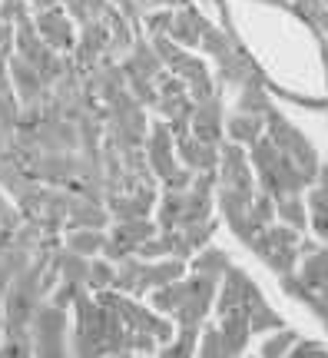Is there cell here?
<instances>
[{
  "instance_id": "obj_39",
  "label": "cell",
  "mask_w": 328,
  "mask_h": 358,
  "mask_svg": "<svg viewBox=\"0 0 328 358\" xmlns=\"http://www.w3.org/2000/svg\"><path fill=\"white\" fill-rule=\"evenodd\" d=\"M249 216H252V222L259 226V229L272 226V222H276V199H272L269 192H259V196L252 199V209H249Z\"/></svg>"
},
{
  "instance_id": "obj_25",
  "label": "cell",
  "mask_w": 328,
  "mask_h": 358,
  "mask_svg": "<svg viewBox=\"0 0 328 358\" xmlns=\"http://www.w3.org/2000/svg\"><path fill=\"white\" fill-rule=\"evenodd\" d=\"M226 136L229 143H239V146H252L255 140L265 136V120L252 113H232L226 120Z\"/></svg>"
},
{
  "instance_id": "obj_9",
  "label": "cell",
  "mask_w": 328,
  "mask_h": 358,
  "mask_svg": "<svg viewBox=\"0 0 328 358\" xmlns=\"http://www.w3.org/2000/svg\"><path fill=\"white\" fill-rule=\"evenodd\" d=\"M30 335H34V358H73V352L66 348V312L64 308L43 302L34 312Z\"/></svg>"
},
{
  "instance_id": "obj_12",
  "label": "cell",
  "mask_w": 328,
  "mask_h": 358,
  "mask_svg": "<svg viewBox=\"0 0 328 358\" xmlns=\"http://www.w3.org/2000/svg\"><path fill=\"white\" fill-rule=\"evenodd\" d=\"M37 34L43 37V43L57 53H73L76 50V30H73V17L64 7H50V10L37 13Z\"/></svg>"
},
{
  "instance_id": "obj_16",
  "label": "cell",
  "mask_w": 328,
  "mask_h": 358,
  "mask_svg": "<svg viewBox=\"0 0 328 358\" xmlns=\"http://www.w3.org/2000/svg\"><path fill=\"white\" fill-rule=\"evenodd\" d=\"M219 186L232 189H252V173H249V153L239 143H226L219 150Z\"/></svg>"
},
{
  "instance_id": "obj_44",
  "label": "cell",
  "mask_w": 328,
  "mask_h": 358,
  "mask_svg": "<svg viewBox=\"0 0 328 358\" xmlns=\"http://www.w3.org/2000/svg\"><path fill=\"white\" fill-rule=\"evenodd\" d=\"M305 306L315 312V319H325V315H328V285L322 289V292H312V299H308Z\"/></svg>"
},
{
  "instance_id": "obj_36",
  "label": "cell",
  "mask_w": 328,
  "mask_h": 358,
  "mask_svg": "<svg viewBox=\"0 0 328 358\" xmlns=\"http://www.w3.org/2000/svg\"><path fill=\"white\" fill-rule=\"evenodd\" d=\"M196 342H199V332H176L173 342L156 358H196Z\"/></svg>"
},
{
  "instance_id": "obj_32",
  "label": "cell",
  "mask_w": 328,
  "mask_h": 358,
  "mask_svg": "<svg viewBox=\"0 0 328 358\" xmlns=\"http://www.w3.org/2000/svg\"><path fill=\"white\" fill-rule=\"evenodd\" d=\"M305 203H308V222H312V229H315V236L328 245V196L312 186Z\"/></svg>"
},
{
  "instance_id": "obj_43",
  "label": "cell",
  "mask_w": 328,
  "mask_h": 358,
  "mask_svg": "<svg viewBox=\"0 0 328 358\" xmlns=\"http://www.w3.org/2000/svg\"><path fill=\"white\" fill-rule=\"evenodd\" d=\"M143 17L152 10H173V7H190V0H136Z\"/></svg>"
},
{
  "instance_id": "obj_4",
  "label": "cell",
  "mask_w": 328,
  "mask_h": 358,
  "mask_svg": "<svg viewBox=\"0 0 328 358\" xmlns=\"http://www.w3.org/2000/svg\"><path fill=\"white\" fill-rule=\"evenodd\" d=\"M186 272V262L176 256L169 259H139V256H127L120 266H116V292L123 295H143L152 292V289H163L169 282L183 279Z\"/></svg>"
},
{
  "instance_id": "obj_27",
  "label": "cell",
  "mask_w": 328,
  "mask_h": 358,
  "mask_svg": "<svg viewBox=\"0 0 328 358\" xmlns=\"http://www.w3.org/2000/svg\"><path fill=\"white\" fill-rule=\"evenodd\" d=\"M229 268H232V259H229V252L219 249V245H206V249H199L196 259H192V272L213 275V279H219V282H222V275H226Z\"/></svg>"
},
{
  "instance_id": "obj_18",
  "label": "cell",
  "mask_w": 328,
  "mask_h": 358,
  "mask_svg": "<svg viewBox=\"0 0 328 358\" xmlns=\"http://www.w3.org/2000/svg\"><path fill=\"white\" fill-rule=\"evenodd\" d=\"M222 100L219 96H209V100L196 103V113H192V136L209 146H219L222 143Z\"/></svg>"
},
{
  "instance_id": "obj_40",
  "label": "cell",
  "mask_w": 328,
  "mask_h": 358,
  "mask_svg": "<svg viewBox=\"0 0 328 358\" xmlns=\"http://www.w3.org/2000/svg\"><path fill=\"white\" fill-rule=\"evenodd\" d=\"M30 20V3L27 0H0V24H24Z\"/></svg>"
},
{
  "instance_id": "obj_23",
  "label": "cell",
  "mask_w": 328,
  "mask_h": 358,
  "mask_svg": "<svg viewBox=\"0 0 328 358\" xmlns=\"http://www.w3.org/2000/svg\"><path fill=\"white\" fill-rule=\"evenodd\" d=\"M302 268L295 272L299 279H302V285L308 289V292H322L328 285V245H312V252H302Z\"/></svg>"
},
{
  "instance_id": "obj_10",
  "label": "cell",
  "mask_w": 328,
  "mask_h": 358,
  "mask_svg": "<svg viewBox=\"0 0 328 358\" xmlns=\"http://www.w3.org/2000/svg\"><path fill=\"white\" fill-rule=\"evenodd\" d=\"M259 306H265L262 289L255 285V279L245 272V268L232 266L226 275H222V285H219V295H215V312H219V315H226V312L242 308V312H249V315H252Z\"/></svg>"
},
{
  "instance_id": "obj_15",
  "label": "cell",
  "mask_w": 328,
  "mask_h": 358,
  "mask_svg": "<svg viewBox=\"0 0 328 358\" xmlns=\"http://www.w3.org/2000/svg\"><path fill=\"white\" fill-rule=\"evenodd\" d=\"M7 70H10L13 93H17V100L24 103V106H34V103L40 106V103H43V96L50 93V87H43L37 66H30L20 53H13L10 60H7Z\"/></svg>"
},
{
  "instance_id": "obj_26",
  "label": "cell",
  "mask_w": 328,
  "mask_h": 358,
  "mask_svg": "<svg viewBox=\"0 0 328 358\" xmlns=\"http://www.w3.org/2000/svg\"><path fill=\"white\" fill-rule=\"evenodd\" d=\"M276 103L269 96V80H249V83H242V93H239V113H252V116H262L272 110Z\"/></svg>"
},
{
  "instance_id": "obj_8",
  "label": "cell",
  "mask_w": 328,
  "mask_h": 358,
  "mask_svg": "<svg viewBox=\"0 0 328 358\" xmlns=\"http://www.w3.org/2000/svg\"><path fill=\"white\" fill-rule=\"evenodd\" d=\"M97 299H100L106 308H113L116 315L123 319V325H127L129 332L152 335L156 342H173V325H169L159 312H150V308H143L139 302H133L129 295L113 292V289H103V292H97Z\"/></svg>"
},
{
  "instance_id": "obj_6",
  "label": "cell",
  "mask_w": 328,
  "mask_h": 358,
  "mask_svg": "<svg viewBox=\"0 0 328 358\" xmlns=\"http://www.w3.org/2000/svg\"><path fill=\"white\" fill-rule=\"evenodd\" d=\"M265 136L276 143L282 153L289 156L295 166L305 173V179L315 186V176H318V166H322V159H318V153H315V146L305 140V133L295 123H289L285 116L278 113L276 106L265 113Z\"/></svg>"
},
{
  "instance_id": "obj_31",
  "label": "cell",
  "mask_w": 328,
  "mask_h": 358,
  "mask_svg": "<svg viewBox=\"0 0 328 358\" xmlns=\"http://www.w3.org/2000/svg\"><path fill=\"white\" fill-rule=\"evenodd\" d=\"M276 216L299 232L308 226V203H302V196H282L276 199Z\"/></svg>"
},
{
  "instance_id": "obj_22",
  "label": "cell",
  "mask_w": 328,
  "mask_h": 358,
  "mask_svg": "<svg viewBox=\"0 0 328 358\" xmlns=\"http://www.w3.org/2000/svg\"><path fill=\"white\" fill-rule=\"evenodd\" d=\"M110 209L103 199H90V196H76L70 219H66V229H106L110 222Z\"/></svg>"
},
{
  "instance_id": "obj_38",
  "label": "cell",
  "mask_w": 328,
  "mask_h": 358,
  "mask_svg": "<svg viewBox=\"0 0 328 358\" xmlns=\"http://www.w3.org/2000/svg\"><path fill=\"white\" fill-rule=\"evenodd\" d=\"M173 24H176V10H152L143 17V27L150 37H169Z\"/></svg>"
},
{
  "instance_id": "obj_29",
  "label": "cell",
  "mask_w": 328,
  "mask_h": 358,
  "mask_svg": "<svg viewBox=\"0 0 328 358\" xmlns=\"http://www.w3.org/2000/svg\"><path fill=\"white\" fill-rule=\"evenodd\" d=\"M183 203H186V192L163 189L159 203H156V226H159V229H179V219H183Z\"/></svg>"
},
{
  "instance_id": "obj_20",
  "label": "cell",
  "mask_w": 328,
  "mask_h": 358,
  "mask_svg": "<svg viewBox=\"0 0 328 358\" xmlns=\"http://www.w3.org/2000/svg\"><path fill=\"white\" fill-rule=\"evenodd\" d=\"M120 66H123V73H127V77H143V80H152V83L166 73V64L156 57V50H152L150 40H146V43L136 40V43H133V50H129V57L120 60Z\"/></svg>"
},
{
  "instance_id": "obj_2",
  "label": "cell",
  "mask_w": 328,
  "mask_h": 358,
  "mask_svg": "<svg viewBox=\"0 0 328 358\" xmlns=\"http://www.w3.org/2000/svg\"><path fill=\"white\" fill-rule=\"evenodd\" d=\"M215 295H219V279L192 272L190 279H176L163 289H152L150 302L156 312H166L176 322V332H202V322L213 312Z\"/></svg>"
},
{
  "instance_id": "obj_1",
  "label": "cell",
  "mask_w": 328,
  "mask_h": 358,
  "mask_svg": "<svg viewBox=\"0 0 328 358\" xmlns=\"http://www.w3.org/2000/svg\"><path fill=\"white\" fill-rule=\"evenodd\" d=\"M73 312V358H136L129 329L100 299H90V292H80Z\"/></svg>"
},
{
  "instance_id": "obj_33",
  "label": "cell",
  "mask_w": 328,
  "mask_h": 358,
  "mask_svg": "<svg viewBox=\"0 0 328 358\" xmlns=\"http://www.w3.org/2000/svg\"><path fill=\"white\" fill-rule=\"evenodd\" d=\"M295 342H299V332H295V329H278V332H272L262 342L259 358H289V352L295 348Z\"/></svg>"
},
{
  "instance_id": "obj_47",
  "label": "cell",
  "mask_w": 328,
  "mask_h": 358,
  "mask_svg": "<svg viewBox=\"0 0 328 358\" xmlns=\"http://www.w3.org/2000/svg\"><path fill=\"white\" fill-rule=\"evenodd\" d=\"M312 20H315V24H318V27H322V34H328V10L315 13V17H312Z\"/></svg>"
},
{
  "instance_id": "obj_48",
  "label": "cell",
  "mask_w": 328,
  "mask_h": 358,
  "mask_svg": "<svg viewBox=\"0 0 328 358\" xmlns=\"http://www.w3.org/2000/svg\"><path fill=\"white\" fill-rule=\"evenodd\" d=\"M318 322H322V325H325V329H328V315H325V319H318Z\"/></svg>"
},
{
  "instance_id": "obj_35",
  "label": "cell",
  "mask_w": 328,
  "mask_h": 358,
  "mask_svg": "<svg viewBox=\"0 0 328 358\" xmlns=\"http://www.w3.org/2000/svg\"><path fill=\"white\" fill-rule=\"evenodd\" d=\"M196 358H236V355H232V348L226 345V338H222L219 329H206L202 338H199V352H196Z\"/></svg>"
},
{
  "instance_id": "obj_13",
  "label": "cell",
  "mask_w": 328,
  "mask_h": 358,
  "mask_svg": "<svg viewBox=\"0 0 328 358\" xmlns=\"http://www.w3.org/2000/svg\"><path fill=\"white\" fill-rule=\"evenodd\" d=\"M103 203L110 209L113 222H127V219H150V213L159 203V196H156L152 186H143L136 192H110Z\"/></svg>"
},
{
  "instance_id": "obj_11",
  "label": "cell",
  "mask_w": 328,
  "mask_h": 358,
  "mask_svg": "<svg viewBox=\"0 0 328 358\" xmlns=\"http://www.w3.org/2000/svg\"><path fill=\"white\" fill-rule=\"evenodd\" d=\"M156 232H159V226H156L152 219H127V222H113L103 256L123 262L127 256H136L139 245L146 243V239H152Z\"/></svg>"
},
{
  "instance_id": "obj_14",
  "label": "cell",
  "mask_w": 328,
  "mask_h": 358,
  "mask_svg": "<svg viewBox=\"0 0 328 358\" xmlns=\"http://www.w3.org/2000/svg\"><path fill=\"white\" fill-rule=\"evenodd\" d=\"M110 37H113L110 24H103V20H90V24H83V34H80L76 50H73V60L83 73L97 70L100 57L106 53V47H110Z\"/></svg>"
},
{
  "instance_id": "obj_34",
  "label": "cell",
  "mask_w": 328,
  "mask_h": 358,
  "mask_svg": "<svg viewBox=\"0 0 328 358\" xmlns=\"http://www.w3.org/2000/svg\"><path fill=\"white\" fill-rule=\"evenodd\" d=\"M206 53H213L215 60H226L229 53L236 50V37L229 34V30H219V27H209L206 30V37H202V43H199Z\"/></svg>"
},
{
  "instance_id": "obj_5",
  "label": "cell",
  "mask_w": 328,
  "mask_h": 358,
  "mask_svg": "<svg viewBox=\"0 0 328 358\" xmlns=\"http://www.w3.org/2000/svg\"><path fill=\"white\" fill-rule=\"evenodd\" d=\"M146 156H150V166L156 173V179L163 182L166 189H176V192H186L192 186V173L190 166H179L176 163V140H173V133H169V123L159 120V123H152L150 127V136H146Z\"/></svg>"
},
{
  "instance_id": "obj_7",
  "label": "cell",
  "mask_w": 328,
  "mask_h": 358,
  "mask_svg": "<svg viewBox=\"0 0 328 358\" xmlns=\"http://www.w3.org/2000/svg\"><path fill=\"white\" fill-rule=\"evenodd\" d=\"M299 245H302V236L292 229V226H285V222L276 226V222H272V226H265V229L255 236L249 249L282 279V275H292L295 266H299V259H302L299 256Z\"/></svg>"
},
{
  "instance_id": "obj_24",
  "label": "cell",
  "mask_w": 328,
  "mask_h": 358,
  "mask_svg": "<svg viewBox=\"0 0 328 358\" xmlns=\"http://www.w3.org/2000/svg\"><path fill=\"white\" fill-rule=\"evenodd\" d=\"M215 232V219H206V222H196V226H186V229H176V249H173V256L176 259H192L199 249L209 245Z\"/></svg>"
},
{
  "instance_id": "obj_45",
  "label": "cell",
  "mask_w": 328,
  "mask_h": 358,
  "mask_svg": "<svg viewBox=\"0 0 328 358\" xmlns=\"http://www.w3.org/2000/svg\"><path fill=\"white\" fill-rule=\"evenodd\" d=\"M315 189H322L328 196V166L325 163H322V166H318V176H315Z\"/></svg>"
},
{
  "instance_id": "obj_28",
  "label": "cell",
  "mask_w": 328,
  "mask_h": 358,
  "mask_svg": "<svg viewBox=\"0 0 328 358\" xmlns=\"http://www.w3.org/2000/svg\"><path fill=\"white\" fill-rule=\"evenodd\" d=\"M53 259H57V268H60V279L87 289V279H90V259L87 256H80L73 249H57Z\"/></svg>"
},
{
  "instance_id": "obj_50",
  "label": "cell",
  "mask_w": 328,
  "mask_h": 358,
  "mask_svg": "<svg viewBox=\"0 0 328 358\" xmlns=\"http://www.w3.org/2000/svg\"><path fill=\"white\" fill-rule=\"evenodd\" d=\"M249 358H252V355H249Z\"/></svg>"
},
{
  "instance_id": "obj_30",
  "label": "cell",
  "mask_w": 328,
  "mask_h": 358,
  "mask_svg": "<svg viewBox=\"0 0 328 358\" xmlns=\"http://www.w3.org/2000/svg\"><path fill=\"white\" fill-rule=\"evenodd\" d=\"M106 239H110V232H103V229H70L66 249H73V252L90 259L93 252H103V249H106Z\"/></svg>"
},
{
  "instance_id": "obj_46",
  "label": "cell",
  "mask_w": 328,
  "mask_h": 358,
  "mask_svg": "<svg viewBox=\"0 0 328 358\" xmlns=\"http://www.w3.org/2000/svg\"><path fill=\"white\" fill-rule=\"evenodd\" d=\"M30 3V10H50V7H60V0H27Z\"/></svg>"
},
{
  "instance_id": "obj_37",
  "label": "cell",
  "mask_w": 328,
  "mask_h": 358,
  "mask_svg": "<svg viewBox=\"0 0 328 358\" xmlns=\"http://www.w3.org/2000/svg\"><path fill=\"white\" fill-rule=\"evenodd\" d=\"M116 279V268L113 262H106V259H97V262H90V279H87V289L90 292H103V289H110Z\"/></svg>"
},
{
  "instance_id": "obj_21",
  "label": "cell",
  "mask_w": 328,
  "mask_h": 358,
  "mask_svg": "<svg viewBox=\"0 0 328 358\" xmlns=\"http://www.w3.org/2000/svg\"><path fill=\"white\" fill-rule=\"evenodd\" d=\"M209 27L213 24H209V20H206V17L190 3V7H179L176 10V24H173V30H169V40H176L179 47H199Z\"/></svg>"
},
{
  "instance_id": "obj_42",
  "label": "cell",
  "mask_w": 328,
  "mask_h": 358,
  "mask_svg": "<svg viewBox=\"0 0 328 358\" xmlns=\"http://www.w3.org/2000/svg\"><path fill=\"white\" fill-rule=\"evenodd\" d=\"M289 358H328V348L318 338H299L295 348L289 352Z\"/></svg>"
},
{
  "instance_id": "obj_49",
  "label": "cell",
  "mask_w": 328,
  "mask_h": 358,
  "mask_svg": "<svg viewBox=\"0 0 328 358\" xmlns=\"http://www.w3.org/2000/svg\"><path fill=\"white\" fill-rule=\"evenodd\" d=\"M0 335H3V332H0Z\"/></svg>"
},
{
  "instance_id": "obj_17",
  "label": "cell",
  "mask_w": 328,
  "mask_h": 358,
  "mask_svg": "<svg viewBox=\"0 0 328 358\" xmlns=\"http://www.w3.org/2000/svg\"><path fill=\"white\" fill-rule=\"evenodd\" d=\"M34 176L47 186H70L80 176V156L73 153H43L34 163Z\"/></svg>"
},
{
  "instance_id": "obj_41",
  "label": "cell",
  "mask_w": 328,
  "mask_h": 358,
  "mask_svg": "<svg viewBox=\"0 0 328 358\" xmlns=\"http://www.w3.org/2000/svg\"><path fill=\"white\" fill-rule=\"evenodd\" d=\"M80 292H87V289H83V285H73V282H57V289H53L50 292V299H47V302H50V306H57V308H70L76 302V299H80Z\"/></svg>"
},
{
  "instance_id": "obj_3",
  "label": "cell",
  "mask_w": 328,
  "mask_h": 358,
  "mask_svg": "<svg viewBox=\"0 0 328 358\" xmlns=\"http://www.w3.org/2000/svg\"><path fill=\"white\" fill-rule=\"evenodd\" d=\"M249 163L255 169V179H259V186L262 192H269L272 199H282V196H302V189H308L312 182L305 179V173L295 163H292L289 156L278 150L276 143L262 136V140H255L249 146Z\"/></svg>"
},
{
  "instance_id": "obj_19",
  "label": "cell",
  "mask_w": 328,
  "mask_h": 358,
  "mask_svg": "<svg viewBox=\"0 0 328 358\" xmlns=\"http://www.w3.org/2000/svg\"><path fill=\"white\" fill-rule=\"evenodd\" d=\"M176 156L183 159V166H190L192 173H213V169H219V146L196 140L192 133L176 140Z\"/></svg>"
}]
</instances>
